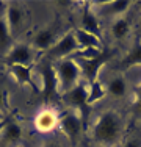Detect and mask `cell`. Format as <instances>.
<instances>
[{
    "instance_id": "cell-1",
    "label": "cell",
    "mask_w": 141,
    "mask_h": 147,
    "mask_svg": "<svg viewBox=\"0 0 141 147\" xmlns=\"http://www.w3.org/2000/svg\"><path fill=\"white\" fill-rule=\"evenodd\" d=\"M122 121L116 111H104L93 127V138L102 147H113L121 141Z\"/></svg>"
},
{
    "instance_id": "cell-2",
    "label": "cell",
    "mask_w": 141,
    "mask_h": 147,
    "mask_svg": "<svg viewBox=\"0 0 141 147\" xmlns=\"http://www.w3.org/2000/svg\"><path fill=\"white\" fill-rule=\"evenodd\" d=\"M111 57L113 53L110 50H80L77 57H74L72 59L79 64L80 72L89 85V83L99 80V72L110 61Z\"/></svg>"
},
{
    "instance_id": "cell-3",
    "label": "cell",
    "mask_w": 141,
    "mask_h": 147,
    "mask_svg": "<svg viewBox=\"0 0 141 147\" xmlns=\"http://www.w3.org/2000/svg\"><path fill=\"white\" fill-rule=\"evenodd\" d=\"M54 67H55L56 78H58L60 91H63V94L80 83L79 80H80L82 72H80L79 64L72 58H66V59H61V61H56L54 64Z\"/></svg>"
},
{
    "instance_id": "cell-4",
    "label": "cell",
    "mask_w": 141,
    "mask_h": 147,
    "mask_svg": "<svg viewBox=\"0 0 141 147\" xmlns=\"http://www.w3.org/2000/svg\"><path fill=\"white\" fill-rule=\"evenodd\" d=\"M39 75L42 80V88H41V97L44 103H52L60 99V86L58 78L55 74V67L52 63L44 61L39 64Z\"/></svg>"
},
{
    "instance_id": "cell-5",
    "label": "cell",
    "mask_w": 141,
    "mask_h": 147,
    "mask_svg": "<svg viewBox=\"0 0 141 147\" xmlns=\"http://www.w3.org/2000/svg\"><path fill=\"white\" fill-rule=\"evenodd\" d=\"M79 50V45H77V41L74 38V33L69 31L66 33L63 38H60L49 49L44 53L45 61H61V59L70 58V55H74Z\"/></svg>"
},
{
    "instance_id": "cell-6",
    "label": "cell",
    "mask_w": 141,
    "mask_h": 147,
    "mask_svg": "<svg viewBox=\"0 0 141 147\" xmlns=\"http://www.w3.org/2000/svg\"><path fill=\"white\" fill-rule=\"evenodd\" d=\"M63 99L69 107L75 108L79 111V116L85 125V119L88 117V113H89V110H88L89 108V105H88V86L85 83H79L72 89L66 91L63 94Z\"/></svg>"
},
{
    "instance_id": "cell-7",
    "label": "cell",
    "mask_w": 141,
    "mask_h": 147,
    "mask_svg": "<svg viewBox=\"0 0 141 147\" xmlns=\"http://www.w3.org/2000/svg\"><path fill=\"white\" fill-rule=\"evenodd\" d=\"M60 128H61V131L64 133V136L68 138L70 147H77V142H79L80 139V135H82L83 131V122L80 116L77 113H66L63 114V117L60 119Z\"/></svg>"
},
{
    "instance_id": "cell-8",
    "label": "cell",
    "mask_w": 141,
    "mask_h": 147,
    "mask_svg": "<svg viewBox=\"0 0 141 147\" xmlns=\"http://www.w3.org/2000/svg\"><path fill=\"white\" fill-rule=\"evenodd\" d=\"M3 59H5L6 66H11V64L31 66V63H33V50H31L30 45L17 44V45H13L11 50L5 55Z\"/></svg>"
},
{
    "instance_id": "cell-9",
    "label": "cell",
    "mask_w": 141,
    "mask_h": 147,
    "mask_svg": "<svg viewBox=\"0 0 141 147\" xmlns=\"http://www.w3.org/2000/svg\"><path fill=\"white\" fill-rule=\"evenodd\" d=\"M58 124H60V119L55 111L50 110V108H45V110L39 111L38 116L35 117V127L41 133L52 131L55 127H58Z\"/></svg>"
},
{
    "instance_id": "cell-10",
    "label": "cell",
    "mask_w": 141,
    "mask_h": 147,
    "mask_svg": "<svg viewBox=\"0 0 141 147\" xmlns=\"http://www.w3.org/2000/svg\"><path fill=\"white\" fill-rule=\"evenodd\" d=\"M80 50H102V39L93 33H88L82 28L72 31Z\"/></svg>"
},
{
    "instance_id": "cell-11",
    "label": "cell",
    "mask_w": 141,
    "mask_h": 147,
    "mask_svg": "<svg viewBox=\"0 0 141 147\" xmlns=\"http://www.w3.org/2000/svg\"><path fill=\"white\" fill-rule=\"evenodd\" d=\"M56 31L55 28L52 27H47V28H42L39 30L36 34L33 36V41H31V45H33L36 50H41V52H47L49 49L52 47L55 42H56Z\"/></svg>"
},
{
    "instance_id": "cell-12",
    "label": "cell",
    "mask_w": 141,
    "mask_h": 147,
    "mask_svg": "<svg viewBox=\"0 0 141 147\" xmlns=\"http://www.w3.org/2000/svg\"><path fill=\"white\" fill-rule=\"evenodd\" d=\"M133 2L130 0H113V2H105L100 5L97 16H105V17H122V14L130 8Z\"/></svg>"
},
{
    "instance_id": "cell-13",
    "label": "cell",
    "mask_w": 141,
    "mask_h": 147,
    "mask_svg": "<svg viewBox=\"0 0 141 147\" xmlns=\"http://www.w3.org/2000/svg\"><path fill=\"white\" fill-rule=\"evenodd\" d=\"M8 72L16 78V82L19 85H28L33 91L38 92V86L33 82V71L31 66H19V64H11L8 66Z\"/></svg>"
},
{
    "instance_id": "cell-14",
    "label": "cell",
    "mask_w": 141,
    "mask_h": 147,
    "mask_svg": "<svg viewBox=\"0 0 141 147\" xmlns=\"http://www.w3.org/2000/svg\"><path fill=\"white\" fill-rule=\"evenodd\" d=\"M82 30L93 33L96 36L100 38V22H99V16L97 13H94L91 9L89 3L83 6V13H82Z\"/></svg>"
},
{
    "instance_id": "cell-15",
    "label": "cell",
    "mask_w": 141,
    "mask_h": 147,
    "mask_svg": "<svg viewBox=\"0 0 141 147\" xmlns=\"http://www.w3.org/2000/svg\"><path fill=\"white\" fill-rule=\"evenodd\" d=\"M107 96H111L115 99H122L127 94V80L124 75H115L105 83Z\"/></svg>"
},
{
    "instance_id": "cell-16",
    "label": "cell",
    "mask_w": 141,
    "mask_h": 147,
    "mask_svg": "<svg viewBox=\"0 0 141 147\" xmlns=\"http://www.w3.org/2000/svg\"><path fill=\"white\" fill-rule=\"evenodd\" d=\"M5 22H6V25H8V28L9 31H13L14 30H17L20 27V24H22V20H24V9L20 8L19 5H14V3H9L8 5V8H6V11H5Z\"/></svg>"
},
{
    "instance_id": "cell-17",
    "label": "cell",
    "mask_w": 141,
    "mask_h": 147,
    "mask_svg": "<svg viewBox=\"0 0 141 147\" xmlns=\"http://www.w3.org/2000/svg\"><path fill=\"white\" fill-rule=\"evenodd\" d=\"M133 66H141V39H136L135 44L132 45L127 55L122 58V61L119 63V69L121 71H125V69H130Z\"/></svg>"
},
{
    "instance_id": "cell-18",
    "label": "cell",
    "mask_w": 141,
    "mask_h": 147,
    "mask_svg": "<svg viewBox=\"0 0 141 147\" xmlns=\"http://www.w3.org/2000/svg\"><path fill=\"white\" fill-rule=\"evenodd\" d=\"M20 138H22V128H20V125L9 121L6 124V127L2 130V141L9 146H14L20 141Z\"/></svg>"
},
{
    "instance_id": "cell-19",
    "label": "cell",
    "mask_w": 141,
    "mask_h": 147,
    "mask_svg": "<svg viewBox=\"0 0 141 147\" xmlns=\"http://www.w3.org/2000/svg\"><path fill=\"white\" fill-rule=\"evenodd\" d=\"M13 47V36L9 31L8 25H6L5 19L0 17V57L5 58V55L11 50Z\"/></svg>"
},
{
    "instance_id": "cell-20",
    "label": "cell",
    "mask_w": 141,
    "mask_h": 147,
    "mask_svg": "<svg viewBox=\"0 0 141 147\" xmlns=\"http://www.w3.org/2000/svg\"><path fill=\"white\" fill-rule=\"evenodd\" d=\"M130 33V22L127 17H116V20L111 24V36L115 39L121 41L127 38V34Z\"/></svg>"
},
{
    "instance_id": "cell-21",
    "label": "cell",
    "mask_w": 141,
    "mask_h": 147,
    "mask_svg": "<svg viewBox=\"0 0 141 147\" xmlns=\"http://www.w3.org/2000/svg\"><path fill=\"white\" fill-rule=\"evenodd\" d=\"M105 96H107V91H105V85L102 82L96 80V82L89 83V86H88V105L99 102Z\"/></svg>"
},
{
    "instance_id": "cell-22",
    "label": "cell",
    "mask_w": 141,
    "mask_h": 147,
    "mask_svg": "<svg viewBox=\"0 0 141 147\" xmlns=\"http://www.w3.org/2000/svg\"><path fill=\"white\" fill-rule=\"evenodd\" d=\"M132 114L135 119H141V83L138 86H135V91H133Z\"/></svg>"
},
{
    "instance_id": "cell-23",
    "label": "cell",
    "mask_w": 141,
    "mask_h": 147,
    "mask_svg": "<svg viewBox=\"0 0 141 147\" xmlns=\"http://www.w3.org/2000/svg\"><path fill=\"white\" fill-rule=\"evenodd\" d=\"M122 147H141V138H130L122 144Z\"/></svg>"
},
{
    "instance_id": "cell-24",
    "label": "cell",
    "mask_w": 141,
    "mask_h": 147,
    "mask_svg": "<svg viewBox=\"0 0 141 147\" xmlns=\"http://www.w3.org/2000/svg\"><path fill=\"white\" fill-rule=\"evenodd\" d=\"M3 107H5V91L0 86V110H2Z\"/></svg>"
},
{
    "instance_id": "cell-25",
    "label": "cell",
    "mask_w": 141,
    "mask_h": 147,
    "mask_svg": "<svg viewBox=\"0 0 141 147\" xmlns=\"http://www.w3.org/2000/svg\"><path fill=\"white\" fill-rule=\"evenodd\" d=\"M8 122H9V119H8V117H5L2 122H0V133H2V130L6 127V124H8Z\"/></svg>"
},
{
    "instance_id": "cell-26",
    "label": "cell",
    "mask_w": 141,
    "mask_h": 147,
    "mask_svg": "<svg viewBox=\"0 0 141 147\" xmlns=\"http://www.w3.org/2000/svg\"><path fill=\"white\" fill-rule=\"evenodd\" d=\"M42 147H61V146L56 144V142H45V144L42 146Z\"/></svg>"
},
{
    "instance_id": "cell-27",
    "label": "cell",
    "mask_w": 141,
    "mask_h": 147,
    "mask_svg": "<svg viewBox=\"0 0 141 147\" xmlns=\"http://www.w3.org/2000/svg\"><path fill=\"white\" fill-rule=\"evenodd\" d=\"M135 5H136V8L141 11V0H140V2H135Z\"/></svg>"
}]
</instances>
